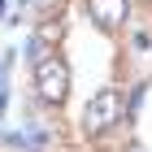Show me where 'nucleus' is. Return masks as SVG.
I'll return each mask as SVG.
<instances>
[{
  "label": "nucleus",
  "mask_w": 152,
  "mask_h": 152,
  "mask_svg": "<svg viewBox=\"0 0 152 152\" xmlns=\"http://www.w3.org/2000/svg\"><path fill=\"white\" fill-rule=\"evenodd\" d=\"M139 100H143V87H135V91H130V104H126V113H135V109H139Z\"/></svg>",
  "instance_id": "6"
},
{
  "label": "nucleus",
  "mask_w": 152,
  "mask_h": 152,
  "mask_svg": "<svg viewBox=\"0 0 152 152\" xmlns=\"http://www.w3.org/2000/svg\"><path fill=\"white\" fill-rule=\"evenodd\" d=\"M4 143H9V148H26V152H39L48 143V135L44 130H9V135H4Z\"/></svg>",
  "instance_id": "5"
},
{
  "label": "nucleus",
  "mask_w": 152,
  "mask_h": 152,
  "mask_svg": "<svg viewBox=\"0 0 152 152\" xmlns=\"http://www.w3.org/2000/svg\"><path fill=\"white\" fill-rule=\"evenodd\" d=\"M126 152H143V148H139V143H130V148H126Z\"/></svg>",
  "instance_id": "8"
},
{
  "label": "nucleus",
  "mask_w": 152,
  "mask_h": 152,
  "mask_svg": "<svg viewBox=\"0 0 152 152\" xmlns=\"http://www.w3.org/2000/svg\"><path fill=\"white\" fill-rule=\"evenodd\" d=\"M0 13H4V0H0Z\"/></svg>",
  "instance_id": "9"
},
{
  "label": "nucleus",
  "mask_w": 152,
  "mask_h": 152,
  "mask_svg": "<svg viewBox=\"0 0 152 152\" xmlns=\"http://www.w3.org/2000/svg\"><path fill=\"white\" fill-rule=\"evenodd\" d=\"M117 117H122V96H117V87H100V91L87 100V109H83V130H87V135H104Z\"/></svg>",
  "instance_id": "1"
},
{
  "label": "nucleus",
  "mask_w": 152,
  "mask_h": 152,
  "mask_svg": "<svg viewBox=\"0 0 152 152\" xmlns=\"http://www.w3.org/2000/svg\"><path fill=\"white\" fill-rule=\"evenodd\" d=\"M4 104H9V91H0V113H4Z\"/></svg>",
  "instance_id": "7"
},
{
  "label": "nucleus",
  "mask_w": 152,
  "mask_h": 152,
  "mask_svg": "<svg viewBox=\"0 0 152 152\" xmlns=\"http://www.w3.org/2000/svg\"><path fill=\"white\" fill-rule=\"evenodd\" d=\"M22 4H26V0H22Z\"/></svg>",
  "instance_id": "10"
},
{
  "label": "nucleus",
  "mask_w": 152,
  "mask_h": 152,
  "mask_svg": "<svg viewBox=\"0 0 152 152\" xmlns=\"http://www.w3.org/2000/svg\"><path fill=\"white\" fill-rule=\"evenodd\" d=\"M61 31H65V22H61V18H48V22L39 26L35 35H31V44H26V57L35 61V65H39V61H48V48L61 39Z\"/></svg>",
  "instance_id": "4"
},
{
  "label": "nucleus",
  "mask_w": 152,
  "mask_h": 152,
  "mask_svg": "<svg viewBox=\"0 0 152 152\" xmlns=\"http://www.w3.org/2000/svg\"><path fill=\"white\" fill-rule=\"evenodd\" d=\"M35 87H39V100L48 104H61L65 96H70V65L61 57H48L35 65Z\"/></svg>",
  "instance_id": "2"
},
{
  "label": "nucleus",
  "mask_w": 152,
  "mask_h": 152,
  "mask_svg": "<svg viewBox=\"0 0 152 152\" xmlns=\"http://www.w3.org/2000/svg\"><path fill=\"white\" fill-rule=\"evenodd\" d=\"M87 13H91V22L100 26V31H113V26L126 22L130 0H87Z\"/></svg>",
  "instance_id": "3"
}]
</instances>
